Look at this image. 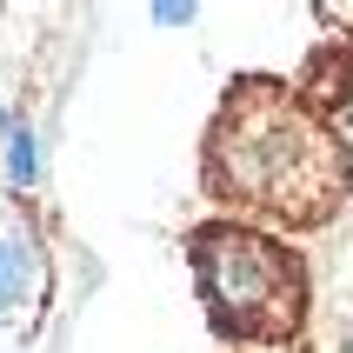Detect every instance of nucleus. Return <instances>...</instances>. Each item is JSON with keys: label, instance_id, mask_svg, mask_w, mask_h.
Listing matches in <instances>:
<instances>
[{"label": "nucleus", "instance_id": "3", "mask_svg": "<svg viewBox=\"0 0 353 353\" xmlns=\"http://www.w3.org/2000/svg\"><path fill=\"white\" fill-rule=\"evenodd\" d=\"M314 327L327 353H353V220L347 234L320 247V300H314Z\"/></svg>", "mask_w": 353, "mask_h": 353}, {"label": "nucleus", "instance_id": "4", "mask_svg": "<svg viewBox=\"0 0 353 353\" xmlns=\"http://www.w3.org/2000/svg\"><path fill=\"white\" fill-rule=\"evenodd\" d=\"M34 280H40L34 247H20L14 234H0V314H14L20 300L34 294Z\"/></svg>", "mask_w": 353, "mask_h": 353}, {"label": "nucleus", "instance_id": "2", "mask_svg": "<svg viewBox=\"0 0 353 353\" xmlns=\"http://www.w3.org/2000/svg\"><path fill=\"white\" fill-rule=\"evenodd\" d=\"M194 287L220 340L240 347H287L314 320V274L287 240L247 220H207L187 234Z\"/></svg>", "mask_w": 353, "mask_h": 353}, {"label": "nucleus", "instance_id": "1", "mask_svg": "<svg viewBox=\"0 0 353 353\" xmlns=\"http://www.w3.org/2000/svg\"><path fill=\"white\" fill-rule=\"evenodd\" d=\"M207 194L307 234L353 200V154L287 80L247 74L207 127Z\"/></svg>", "mask_w": 353, "mask_h": 353}]
</instances>
